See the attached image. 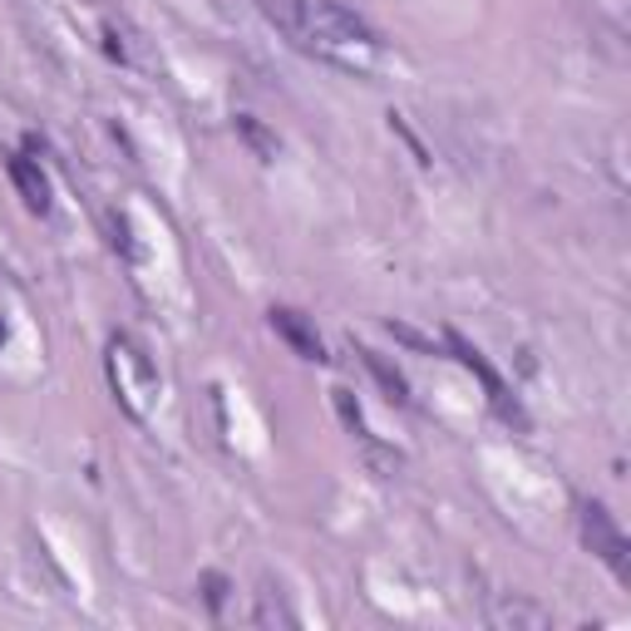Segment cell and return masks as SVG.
<instances>
[{"instance_id":"6da1fadb","label":"cell","mask_w":631,"mask_h":631,"mask_svg":"<svg viewBox=\"0 0 631 631\" xmlns=\"http://www.w3.org/2000/svg\"><path fill=\"white\" fill-rule=\"evenodd\" d=\"M261 10L301 55L321 60V65H335L345 75L381 69V35L341 0H261Z\"/></svg>"},{"instance_id":"7a4b0ae2","label":"cell","mask_w":631,"mask_h":631,"mask_svg":"<svg viewBox=\"0 0 631 631\" xmlns=\"http://www.w3.org/2000/svg\"><path fill=\"white\" fill-rule=\"evenodd\" d=\"M109 381H114V395L124 399V409H129L133 419L153 415V405H158V371H153L149 351H143L139 341H129V335H114V341H109Z\"/></svg>"},{"instance_id":"3957f363","label":"cell","mask_w":631,"mask_h":631,"mask_svg":"<svg viewBox=\"0 0 631 631\" xmlns=\"http://www.w3.org/2000/svg\"><path fill=\"white\" fill-rule=\"evenodd\" d=\"M582 543L612 567L622 582H631V548L627 533L617 528V518L607 513V503H582Z\"/></svg>"},{"instance_id":"277c9868","label":"cell","mask_w":631,"mask_h":631,"mask_svg":"<svg viewBox=\"0 0 631 631\" xmlns=\"http://www.w3.org/2000/svg\"><path fill=\"white\" fill-rule=\"evenodd\" d=\"M449 345H454V355H459V361H464L469 371L483 381V391H489L493 409H499L503 419H523V415H518V405H513V399H509V385H503V381H499V371H493V365L483 361V351H473V345H469L459 331H449Z\"/></svg>"},{"instance_id":"5b68a950","label":"cell","mask_w":631,"mask_h":631,"mask_svg":"<svg viewBox=\"0 0 631 631\" xmlns=\"http://www.w3.org/2000/svg\"><path fill=\"white\" fill-rule=\"evenodd\" d=\"M489 627L499 631H548L553 627V612L538 602H528V597H499V602H489Z\"/></svg>"},{"instance_id":"8992f818","label":"cell","mask_w":631,"mask_h":631,"mask_svg":"<svg viewBox=\"0 0 631 631\" xmlns=\"http://www.w3.org/2000/svg\"><path fill=\"white\" fill-rule=\"evenodd\" d=\"M271 331H277L281 341H287L291 351L301 355V361H325L321 335H316V325H311L301 311H291V307H271Z\"/></svg>"},{"instance_id":"52a82bcc","label":"cell","mask_w":631,"mask_h":631,"mask_svg":"<svg viewBox=\"0 0 631 631\" xmlns=\"http://www.w3.org/2000/svg\"><path fill=\"white\" fill-rule=\"evenodd\" d=\"M10 178H15V188H20V197H25V207L30 213H50V178L40 173L30 158H10Z\"/></svg>"},{"instance_id":"ba28073f","label":"cell","mask_w":631,"mask_h":631,"mask_svg":"<svg viewBox=\"0 0 631 631\" xmlns=\"http://www.w3.org/2000/svg\"><path fill=\"white\" fill-rule=\"evenodd\" d=\"M252 622H257V627H297V612L287 607V597H281L277 587L261 582V592H257V612H252Z\"/></svg>"},{"instance_id":"9c48e42d","label":"cell","mask_w":631,"mask_h":631,"mask_svg":"<svg viewBox=\"0 0 631 631\" xmlns=\"http://www.w3.org/2000/svg\"><path fill=\"white\" fill-rule=\"evenodd\" d=\"M361 355H365V365H371V371H375V381H381L385 391H391V399H395V405H409V385H405V375H399V371H391V365H385V361H381V355H375V351H361Z\"/></svg>"},{"instance_id":"30bf717a","label":"cell","mask_w":631,"mask_h":631,"mask_svg":"<svg viewBox=\"0 0 631 631\" xmlns=\"http://www.w3.org/2000/svg\"><path fill=\"white\" fill-rule=\"evenodd\" d=\"M237 133L252 143V149H257V158H277V139H271V133L261 129L252 114H237Z\"/></svg>"},{"instance_id":"8fae6325","label":"cell","mask_w":631,"mask_h":631,"mask_svg":"<svg viewBox=\"0 0 631 631\" xmlns=\"http://www.w3.org/2000/svg\"><path fill=\"white\" fill-rule=\"evenodd\" d=\"M335 415L345 419V429H351L355 439H365V445H375L371 439V429H365V419H361V405L351 399V391H335Z\"/></svg>"},{"instance_id":"7c38bea8","label":"cell","mask_w":631,"mask_h":631,"mask_svg":"<svg viewBox=\"0 0 631 631\" xmlns=\"http://www.w3.org/2000/svg\"><path fill=\"white\" fill-rule=\"evenodd\" d=\"M0 341H6V325H0Z\"/></svg>"}]
</instances>
